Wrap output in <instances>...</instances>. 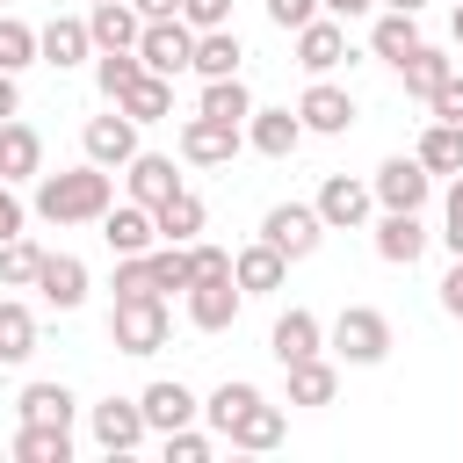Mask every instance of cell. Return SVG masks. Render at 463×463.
<instances>
[{"instance_id":"cell-51","label":"cell","mask_w":463,"mask_h":463,"mask_svg":"<svg viewBox=\"0 0 463 463\" xmlns=\"http://www.w3.org/2000/svg\"><path fill=\"white\" fill-rule=\"evenodd\" d=\"M7 116H22V87H14V72H0V123Z\"/></svg>"},{"instance_id":"cell-21","label":"cell","mask_w":463,"mask_h":463,"mask_svg":"<svg viewBox=\"0 0 463 463\" xmlns=\"http://www.w3.org/2000/svg\"><path fill=\"white\" fill-rule=\"evenodd\" d=\"M232 275H239V289H246V297H268V289H282L289 253H275L268 239H253V246H239V253H232Z\"/></svg>"},{"instance_id":"cell-25","label":"cell","mask_w":463,"mask_h":463,"mask_svg":"<svg viewBox=\"0 0 463 463\" xmlns=\"http://www.w3.org/2000/svg\"><path fill=\"white\" fill-rule=\"evenodd\" d=\"M239 58H246V51H239L232 22H224V29H195V58H188V72H195V80H232Z\"/></svg>"},{"instance_id":"cell-13","label":"cell","mask_w":463,"mask_h":463,"mask_svg":"<svg viewBox=\"0 0 463 463\" xmlns=\"http://www.w3.org/2000/svg\"><path fill=\"white\" fill-rule=\"evenodd\" d=\"M297 116H304L311 137H347V130H354V94L333 87V80H311L304 101H297Z\"/></svg>"},{"instance_id":"cell-22","label":"cell","mask_w":463,"mask_h":463,"mask_svg":"<svg viewBox=\"0 0 463 463\" xmlns=\"http://www.w3.org/2000/svg\"><path fill=\"white\" fill-rule=\"evenodd\" d=\"M36 174H43V137L22 116H7L0 123V181H36Z\"/></svg>"},{"instance_id":"cell-52","label":"cell","mask_w":463,"mask_h":463,"mask_svg":"<svg viewBox=\"0 0 463 463\" xmlns=\"http://www.w3.org/2000/svg\"><path fill=\"white\" fill-rule=\"evenodd\" d=\"M145 22H166V14H181V0H130Z\"/></svg>"},{"instance_id":"cell-33","label":"cell","mask_w":463,"mask_h":463,"mask_svg":"<svg viewBox=\"0 0 463 463\" xmlns=\"http://www.w3.org/2000/svg\"><path fill=\"white\" fill-rule=\"evenodd\" d=\"M253 398H260V383H246V376H224V383L203 398V420H210V434H232V420H239Z\"/></svg>"},{"instance_id":"cell-20","label":"cell","mask_w":463,"mask_h":463,"mask_svg":"<svg viewBox=\"0 0 463 463\" xmlns=\"http://www.w3.org/2000/svg\"><path fill=\"white\" fill-rule=\"evenodd\" d=\"M87 29H94V51H137L145 14L130 0H101V7H87Z\"/></svg>"},{"instance_id":"cell-19","label":"cell","mask_w":463,"mask_h":463,"mask_svg":"<svg viewBox=\"0 0 463 463\" xmlns=\"http://www.w3.org/2000/svg\"><path fill=\"white\" fill-rule=\"evenodd\" d=\"M36 51H43V65H80L87 51H94V29H87V14H51L43 29H36Z\"/></svg>"},{"instance_id":"cell-5","label":"cell","mask_w":463,"mask_h":463,"mask_svg":"<svg viewBox=\"0 0 463 463\" xmlns=\"http://www.w3.org/2000/svg\"><path fill=\"white\" fill-rule=\"evenodd\" d=\"M239 304H246L239 275H195L188 282V326L195 333H232L239 326Z\"/></svg>"},{"instance_id":"cell-7","label":"cell","mask_w":463,"mask_h":463,"mask_svg":"<svg viewBox=\"0 0 463 463\" xmlns=\"http://www.w3.org/2000/svg\"><path fill=\"white\" fill-rule=\"evenodd\" d=\"M137 58H145V72L174 80V72H188V58H195V29H188L181 14H166V22H145V36H137Z\"/></svg>"},{"instance_id":"cell-17","label":"cell","mask_w":463,"mask_h":463,"mask_svg":"<svg viewBox=\"0 0 463 463\" xmlns=\"http://www.w3.org/2000/svg\"><path fill=\"white\" fill-rule=\"evenodd\" d=\"M137 405H145V427H152V434L195 427V412H203V405H195V391H188V383H174V376L145 383V391H137Z\"/></svg>"},{"instance_id":"cell-28","label":"cell","mask_w":463,"mask_h":463,"mask_svg":"<svg viewBox=\"0 0 463 463\" xmlns=\"http://www.w3.org/2000/svg\"><path fill=\"white\" fill-rule=\"evenodd\" d=\"M152 217H159V239H174V246L203 239V224H210V210H203V195H195V188H174Z\"/></svg>"},{"instance_id":"cell-37","label":"cell","mask_w":463,"mask_h":463,"mask_svg":"<svg viewBox=\"0 0 463 463\" xmlns=\"http://www.w3.org/2000/svg\"><path fill=\"white\" fill-rule=\"evenodd\" d=\"M137 80H145V58H137V51H101V58H94V87H101L109 101H123Z\"/></svg>"},{"instance_id":"cell-8","label":"cell","mask_w":463,"mask_h":463,"mask_svg":"<svg viewBox=\"0 0 463 463\" xmlns=\"http://www.w3.org/2000/svg\"><path fill=\"white\" fill-rule=\"evenodd\" d=\"M80 145H87V159H94V166H109V174H116V166H130V159H137V123L109 101V116H87Z\"/></svg>"},{"instance_id":"cell-39","label":"cell","mask_w":463,"mask_h":463,"mask_svg":"<svg viewBox=\"0 0 463 463\" xmlns=\"http://www.w3.org/2000/svg\"><path fill=\"white\" fill-rule=\"evenodd\" d=\"M145 260H152V289H159V297H166V289H181V297H188V282H195V260H188V246L159 239Z\"/></svg>"},{"instance_id":"cell-14","label":"cell","mask_w":463,"mask_h":463,"mask_svg":"<svg viewBox=\"0 0 463 463\" xmlns=\"http://www.w3.org/2000/svg\"><path fill=\"white\" fill-rule=\"evenodd\" d=\"M304 137H311V130H304L297 109H253V116H246V145H253L260 159H289Z\"/></svg>"},{"instance_id":"cell-1","label":"cell","mask_w":463,"mask_h":463,"mask_svg":"<svg viewBox=\"0 0 463 463\" xmlns=\"http://www.w3.org/2000/svg\"><path fill=\"white\" fill-rule=\"evenodd\" d=\"M116 203L109 166H65V174H36V217L43 224H101V210Z\"/></svg>"},{"instance_id":"cell-11","label":"cell","mask_w":463,"mask_h":463,"mask_svg":"<svg viewBox=\"0 0 463 463\" xmlns=\"http://www.w3.org/2000/svg\"><path fill=\"white\" fill-rule=\"evenodd\" d=\"M87 427H94V449H109V456H130V449L152 434L137 398H101V405L87 412Z\"/></svg>"},{"instance_id":"cell-54","label":"cell","mask_w":463,"mask_h":463,"mask_svg":"<svg viewBox=\"0 0 463 463\" xmlns=\"http://www.w3.org/2000/svg\"><path fill=\"white\" fill-rule=\"evenodd\" d=\"M383 7H398V14H420V7H427V0H383Z\"/></svg>"},{"instance_id":"cell-50","label":"cell","mask_w":463,"mask_h":463,"mask_svg":"<svg viewBox=\"0 0 463 463\" xmlns=\"http://www.w3.org/2000/svg\"><path fill=\"white\" fill-rule=\"evenodd\" d=\"M326 14H340V22H362V14H376V0H326Z\"/></svg>"},{"instance_id":"cell-31","label":"cell","mask_w":463,"mask_h":463,"mask_svg":"<svg viewBox=\"0 0 463 463\" xmlns=\"http://www.w3.org/2000/svg\"><path fill=\"white\" fill-rule=\"evenodd\" d=\"M412 152H420L427 174H463V123H441V116H434V123L420 130Z\"/></svg>"},{"instance_id":"cell-45","label":"cell","mask_w":463,"mask_h":463,"mask_svg":"<svg viewBox=\"0 0 463 463\" xmlns=\"http://www.w3.org/2000/svg\"><path fill=\"white\" fill-rule=\"evenodd\" d=\"M318 14H326V0H268V22L289 29V36H297L304 22H318Z\"/></svg>"},{"instance_id":"cell-48","label":"cell","mask_w":463,"mask_h":463,"mask_svg":"<svg viewBox=\"0 0 463 463\" xmlns=\"http://www.w3.org/2000/svg\"><path fill=\"white\" fill-rule=\"evenodd\" d=\"M441 311H449V318H463V260L441 275Z\"/></svg>"},{"instance_id":"cell-2","label":"cell","mask_w":463,"mask_h":463,"mask_svg":"<svg viewBox=\"0 0 463 463\" xmlns=\"http://www.w3.org/2000/svg\"><path fill=\"white\" fill-rule=\"evenodd\" d=\"M166 333H174V311H166V297H116V311H109V340H116V354H159L166 347Z\"/></svg>"},{"instance_id":"cell-47","label":"cell","mask_w":463,"mask_h":463,"mask_svg":"<svg viewBox=\"0 0 463 463\" xmlns=\"http://www.w3.org/2000/svg\"><path fill=\"white\" fill-rule=\"evenodd\" d=\"M181 22L188 29H224L232 22V0H181Z\"/></svg>"},{"instance_id":"cell-23","label":"cell","mask_w":463,"mask_h":463,"mask_svg":"<svg viewBox=\"0 0 463 463\" xmlns=\"http://www.w3.org/2000/svg\"><path fill=\"white\" fill-rule=\"evenodd\" d=\"M123 181H130V203H145V210H159V203L181 188V174H174L166 152H137V159L123 166Z\"/></svg>"},{"instance_id":"cell-10","label":"cell","mask_w":463,"mask_h":463,"mask_svg":"<svg viewBox=\"0 0 463 463\" xmlns=\"http://www.w3.org/2000/svg\"><path fill=\"white\" fill-rule=\"evenodd\" d=\"M369 210H376V188H369V181H347V174H326V181H318V217H326V232H362Z\"/></svg>"},{"instance_id":"cell-46","label":"cell","mask_w":463,"mask_h":463,"mask_svg":"<svg viewBox=\"0 0 463 463\" xmlns=\"http://www.w3.org/2000/svg\"><path fill=\"white\" fill-rule=\"evenodd\" d=\"M427 109H434L441 123H463V72H449V80L427 94Z\"/></svg>"},{"instance_id":"cell-16","label":"cell","mask_w":463,"mask_h":463,"mask_svg":"<svg viewBox=\"0 0 463 463\" xmlns=\"http://www.w3.org/2000/svg\"><path fill=\"white\" fill-rule=\"evenodd\" d=\"M36 297H43L51 311H80V304H87V260H80V253H43Z\"/></svg>"},{"instance_id":"cell-55","label":"cell","mask_w":463,"mask_h":463,"mask_svg":"<svg viewBox=\"0 0 463 463\" xmlns=\"http://www.w3.org/2000/svg\"><path fill=\"white\" fill-rule=\"evenodd\" d=\"M87 7H101V0H87Z\"/></svg>"},{"instance_id":"cell-29","label":"cell","mask_w":463,"mask_h":463,"mask_svg":"<svg viewBox=\"0 0 463 463\" xmlns=\"http://www.w3.org/2000/svg\"><path fill=\"white\" fill-rule=\"evenodd\" d=\"M22 420L29 427H72V412H80V398L65 391V383H22Z\"/></svg>"},{"instance_id":"cell-35","label":"cell","mask_w":463,"mask_h":463,"mask_svg":"<svg viewBox=\"0 0 463 463\" xmlns=\"http://www.w3.org/2000/svg\"><path fill=\"white\" fill-rule=\"evenodd\" d=\"M130 123H159V116H174V80H159V72H145L123 101H116Z\"/></svg>"},{"instance_id":"cell-30","label":"cell","mask_w":463,"mask_h":463,"mask_svg":"<svg viewBox=\"0 0 463 463\" xmlns=\"http://www.w3.org/2000/svg\"><path fill=\"white\" fill-rule=\"evenodd\" d=\"M333 391H340V369L326 354L289 362V405H333Z\"/></svg>"},{"instance_id":"cell-26","label":"cell","mask_w":463,"mask_h":463,"mask_svg":"<svg viewBox=\"0 0 463 463\" xmlns=\"http://www.w3.org/2000/svg\"><path fill=\"white\" fill-rule=\"evenodd\" d=\"M282 434H289V420H282V405H268V398H253V405H246V412L232 420V434H224V441H232V449H253V456H260V449H275Z\"/></svg>"},{"instance_id":"cell-44","label":"cell","mask_w":463,"mask_h":463,"mask_svg":"<svg viewBox=\"0 0 463 463\" xmlns=\"http://www.w3.org/2000/svg\"><path fill=\"white\" fill-rule=\"evenodd\" d=\"M159 441H166V463H210V434H195V427H174Z\"/></svg>"},{"instance_id":"cell-41","label":"cell","mask_w":463,"mask_h":463,"mask_svg":"<svg viewBox=\"0 0 463 463\" xmlns=\"http://www.w3.org/2000/svg\"><path fill=\"white\" fill-rule=\"evenodd\" d=\"M43 51H36V29L29 22H14V14H0V72H22V65H36Z\"/></svg>"},{"instance_id":"cell-49","label":"cell","mask_w":463,"mask_h":463,"mask_svg":"<svg viewBox=\"0 0 463 463\" xmlns=\"http://www.w3.org/2000/svg\"><path fill=\"white\" fill-rule=\"evenodd\" d=\"M22 232V203H14V181H0V239Z\"/></svg>"},{"instance_id":"cell-36","label":"cell","mask_w":463,"mask_h":463,"mask_svg":"<svg viewBox=\"0 0 463 463\" xmlns=\"http://www.w3.org/2000/svg\"><path fill=\"white\" fill-rule=\"evenodd\" d=\"M203 116H217V123H246L253 116V94H246V80L232 72V80H203V101H195Z\"/></svg>"},{"instance_id":"cell-53","label":"cell","mask_w":463,"mask_h":463,"mask_svg":"<svg viewBox=\"0 0 463 463\" xmlns=\"http://www.w3.org/2000/svg\"><path fill=\"white\" fill-rule=\"evenodd\" d=\"M449 36H456V43H463V0H456V14H449Z\"/></svg>"},{"instance_id":"cell-9","label":"cell","mask_w":463,"mask_h":463,"mask_svg":"<svg viewBox=\"0 0 463 463\" xmlns=\"http://www.w3.org/2000/svg\"><path fill=\"white\" fill-rule=\"evenodd\" d=\"M369 188H376V203H383V210H420V203L434 195V174L420 166V152H398V159H383V166H376V181H369Z\"/></svg>"},{"instance_id":"cell-32","label":"cell","mask_w":463,"mask_h":463,"mask_svg":"<svg viewBox=\"0 0 463 463\" xmlns=\"http://www.w3.org/2000/svg\"><path fill=\"white\" fill-rule=\"evenodd\" d=\"M29 354H36V311L14 304V297H0V362L14 369V362H29Z\"/></svg>"},{"instance_id":"cell-27","label":"cell","mask_w":463,"mask_h":463,"mask_svg":"<svg viewBox=\"0 0 463 463\" xmlns=\"http://www.w3.org/2000/svg\"><path fill=\"white\" fill-rule=\"evenodd\" d=\"M420 43H427V36H420V14H398V7L376 14V29H369V51H376L383 65H405Z\"/></svg>"},{"instance_id":"cell-43","label":"cell","mask_w":463,"mask_h":463,"mask_svg":"<svg viewBox=\"0 0 463 463\" xmlns=\"http://www.w3.org/2000/svg\"><path fill=\"white\" fill-rule=\"evenodd\" d=\"M441 246L463 260V174H449V203H441Z\"/></svg>"},{"instance_id":"cell-12","label":"cell","mask_w":463,"mask_h":463,"mask_svg":"<svg viewBox=\"0 0 463 463\" xmlns=\"http://www.w3.org/2000/svg\"><path fill=\"white\" fill-rule=\"evenodd\" d=\"M354 51H347V22L340 14H318V22H304L297 29V65L311 72V80H326L333 65H347Z\"/></svg>"},{"instance_id":"cell-6","label":"cell","mask_w":463,"mask_h":463,"mask_svg":"<svg viewBox=\"0 0 463 463\" xmlns=\"http://www.w3.org/2000/svg\"><path fill=\"white\" fill-rule=\"evenodd\" d=\"M239 145H246V123H217V116H203V109L181 123V159H188V166H232Z\"/></svg>"},{"instance_id":"cell-24","label":"cell","mask_w":463,"mask_h":463,"mask_svg":"<svg viewBox=\"0 0 463 463\" xmlns=\"http://www.w3.org/2000/svg\"><path fill=\"white\" fill-rule=\"evenodd\" d=\"M268 347H275V362L289 369V362H304V354H318V347H326V326H318L311 311H297V304H289V311L275 318V333H268Z\"/></svg>"},{"instance_id":"cell-4","label":"cell","mask_w":463,"mask_h":463,"mask_svg":"<svg viewBox=\"0 0 463 463\" xmlns=\"http://www.w3.org/2000/svg\"><path fill=\"white\" fill-rule=\"evenodd\" d=\"M260 239H268L275 253H289V260H311L318 239H326V217H318V203H275V210L260 217Z\"/></svg>"},{"instance_id":"cell-38","label":"cell","mask_w":463,"mask_h":463,"mask_svg":"<svg viewBox=\"0 0 463 463\" xmlns=\"http://www.w3.org/2000/svg\"><path fill=\"white\" fill-rule=\"evenodd\" d=\"M449 72H456V65H449V51H434V43H420V51H412V58L398 65V80H405V94H420V101H427V94H434V87H441Z\"/></svg>"},{"instance_id":"cell-18","label":"cell","mask_w":463,"mask_h":463,"mask_svg":"<svg viewBox=\"0 0 463 463\" xmlns=\"http://www.w3.org/2000/svg\"><path fill=\"white\" fill-rule=\"evenodd\" d=\"M420 253H427V224H420V210H383V217H376V260L412 268Z\"/></svg>"},{"instance_id":"cell-40","label":"cell","mask_w":463,"mask_h":463,"mask_svg":"<svg viewBox=\"0 0 463 463\" xmlns=\"http://www.w3.org/2000/svg\"><path fill=\"white\" fill-rule=\"evenodd\" d=\"M14 456H22V463H65V456H72V427H29V420H22Z\"/></svg>"},{"instance_id":"cell-3","label":"cell","mask_w":463,"mask_h":463,"mask_svg":"<svg viewBox=\"0 0 463 463\" xmlns=\"http://www.w3.org/2000/svg\"><path fill=\"white\" fill-rule=\"evenodd\" d=\"M333 354L340 362H354V369H376L383 354H391V318L376 311V304H347L340 318H333Z\"/></svg>"},{"instance_id":"cell-15","label":"cell","mask_w":463,"mask_h":463,"mask_svg":"<svg viewBox=\"0 0 463 463\" xmlns=\"http://www.w3.org/2000/svg\"><path fill=\"white\" fill-rule=\"evenodd\" d=\"M101 239H109V253H152L159 246V217L145 203H109L101 210Z\"/></svg>"},{"instance_id":"cell-42","label":"cell","mask_w":463,"mask_h":463,"mask_svg":"<svg viewBox=\"0 0 463 463\" xmlns=\"http://www.w3.org/2000/svg\"><path fill=\"white\" fill-rule=\"evenodd\" d=\"M116 297H159V289H152V260H145V253H116Z\"/></svg>"},{"instance_id":"cell-56","label":"cell","mask_w":463,"mask_h":463,"mask_svg":"<svg viewBox=\"0 0 463 463\" xmlns=\"http://www.w3.org/2000/svg\"><path fill=\"white\" fill-rule=\"evenodd\" d=\"M0 7H7V0H0Z\"/></svg>"},{"instance_id":"cell-34","label":"cell","mask_w":463,"mask_h":463,"mask_svg":"<svg viewBox=\"0 0 463 463\" xmlns=\"http://www.w3.org/2000/svg\"><path fill=\"white\" fill-rule=\"evenodd\" d=\"M36 268H43V246L29 232L0 239V289H36Z\"/></svg>"}]
</instances>
